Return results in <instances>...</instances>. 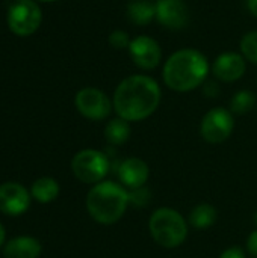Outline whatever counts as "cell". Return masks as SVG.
<instances>
[{"label":"cell","instance_id":"obj_27","mask_svg":"<svg viewBox=\"0 0 257 258\" xmlns=\"http://www.w3.org/2000/svg\"><path fill=\"white\" fill-rule=\"evenodd\" d=\"M41 2H53V0H41Z\"/></svg>","mask_w":257,"mask_h":258},{"label":"cell","instance_id":"obj_21","mask_svg":"<svg viewBox=\"0 0 257 258\" xmlns=\"http://www.w3.org/2000/svg\"><path fill=\"white\" fill-rule=\"evenodd\" d=\"M132 39L129 38V35L124 32V30H114L111 35H109V44L117 48V50H121V48H129Z\"/></svg>","mask_w":257,"mask_h":258},{"label":"cell","instance_id":"obj_23","mask_svg":"<svg viewBox=\"0 0 257 258\" xmlns=\"http://www.w3.org/2000/svg\"><path fill=\"white\" fill-rule=\"evenodd\" d=\"M247 249H248V252H250L253 257L257 258V231L250 234L248 242H247Z\"/></svg>","mask_w":257,"mask_h":258},{"label":"cell","instance_id":"obj_7","mask_svg":"<svg viewBox=\"0 0 257 258\" xmlns=\"http://www.w3.org/2000/svg\"><path fill=\"white\" fill-rule=\"evenodd\" d=\"M235 121L232 112L224 107H215L209 110L201 121V136L209 144L224 142L233 132Z\"/></svg>","mask_w":257,"mask_h":258},{"label":"cell","instance_id":"obj_26","mask_svg":"<svg viewBox=\"0 0 257 258\" xmlns=\"http://www.w3.org/2000/svg\"><path fill=\"white\" fill-rule=\"evenodd\" d=\"M254 221H256V225H257V212H256V215H254Z\"/></svg>","mask_w":257,"mask_h":258},{"label":"cell","instance_id":"obj_25","mask_svg":"<svg viewBox=\"0 0 257 258\" xmlns=\"http://www.w3.org/2000/svg\"><path fill=\"white\" fill-rule=\"evenodd\" d=\"M3 242H5V228L0 224V246L3 245Z\"/></svg>","mask_w":257,"mask_h":258},{"label":"cell","instance_id":"obj_6","mask_svg":"<svg viewBox=\"0 0 257 258\" xmlns=\"http://www.w3.org/2000/svg\"><path fill=\"white\" fill-rule=\"evenodd\" d=\"M41 20V9L33 0H17L8 11V26L18 36H29L35 33Z\"/></svg>","mask_w":257,"mask_h":258},{"label":"cell","instance_id":"obj_5","mask_svg":"<svg viewBox=\"0 0 257 258\" xmlns=\"http://www.w3.org/2000/svg\"><path fill=\"white\" fill-rule=\"evenodd\" d=\"M71 171L82 183L94 184L106 177L109 171V159L97 150H83L73 157Z\"/></svg>","mask_w":257,"mask_h":258},{"label":"cell","instance_id":"obj_10","mask_svg":"<svg viewBox=\"0 0 257 258\" xmlns=\"http://www.w3.org/2000/svg\"><path fill=\"white\" fill-rule=\"evenodd\" d=\"M30 206V195L24 186L18 183H3L0 184V212L9 216L23 215Z\"/></svg>","mask_w":257,"mask_h":258},{"label":"cell","instance_id":"obj_4","mask_svg":"<svg viewBox=\"0 0 257 258\" xmlns=\"http://www.w3.org/2000/svg\"><path fill=\"white\" fill-rule=\"evenodd\" d=\"M148 228L155 242L168 249L180 246L188 236V225L183 216L168 207H162L151 215Z\"/></svg>","mask_w":257,"mask_h":258},{"label":"cell","instance_id":"obj_9","mask_svg":"<svg viewBox=\"0 0 257 258\" xmlns=\"http://www.w3.org/2000/svg\"><path fill=\"white\" fill-rule=\"evenodd\" d=\"M129 53L133 63L142 70H155L162 59L159 44L147 35H141L132 39L129 45Z\"/></svg>","mask_w":257,"mask_h":258},{"label":"cell","instance_id":"obj_20","mask_svg":"<svg viewBox=\"0 0 257 258\" xmlns=\"http://www.w3.org/2000/svg\"><path fill=\"white\" fill-rule=\"evenodd\" d=\"M241 51L250 62L257 63V30L248 32L241 39Z\"/></svg>","mask_w":257,"mask_h":258},{"label":"cell","instance_id":"obj_14","mask_svg":"<svg viewBox=\"0 0 257 258\" xmlns=\"http://www.w3.org/2000/svg\"><path fill=\"white\" fill-rule=\"evenodd\" d=\"M41 243L33 237H15L5 245V258H38Z\"/></svg>","mask_w":257,"mask_h":258},{"label":"cell","instance_id":"obj_15","mask_svg":"<svg viewBox=\"0 0 257 258\" xmlns=\"http://www.w3.org/2000/svg\"><path fill=\"white\" fill-rule=\"evenodd\" d=\"M127 17L138 26H145L156 18V5L147 0H133L127 6Z\"/></svg>","mask_w":257,"mask_h":258},{"label":"cell","instance_id":"obj_13","mask_svg":"<svg viewBox=\"0 0 257 258\" xmlns=\"http://www.w3.org/2000/svg\"><path fill=\"white\" fill-rule=\"evenodd\" d=\"M148 166L142 159L129 157L126 159L118 169V177L124 186L129 189H141L148 180Z\"/></svg>","mask_w":257,"mask_h":258},{"label":"cell","instance_id":"obj_12","mask_svg":"<svg viewBox=\"0 0 257 258\" xmlns=\"http://www.w3.org/2000/svg\"><path fill=\"white\" fill-rule=\"evenodd\" d=\"M245 73V60L239 53L227 51L214 62V74L221 82H236Z\"/></svg>","mask_w":257,"mask_h":258},{"label":"cell","instance_id":"obj_8","mask_svg":"<svg viewBox=\"0 0 257 258\" xmlns=\"http://www.w3.org/2000/svg\"><path fill=\"white\" fill-rule=\"evenodd\" d=\"M76 107L88 119L101 121L109 116L112 110L111 100L108 95L97 88H83L76 94Z\"/></svg>","mask_w":257,"mask_h":258},{"label":"cell","instance_id":"obj_1","mask_svg":"<svg viewBox=\"0 0 257 258\" xmlns=\"http://www.w3.org/2000/svg\"><path fill=\"white\" fill-rule=\"evenodd\" d=\"M161 103V88L148 76H130L115 89L114 107L126 121H142L148 118Z\"/></svg>","mask_w":257,"mask_h":258},{"label":"cell","instance_id":"obj_19","mask_svg":"<svg viewBox=\"0 0 257 258\" xmlns=\"http://www.w3.org/2000/svg\"><path fill=\"white\" fill-rule=\"evenodd\" d=\"M256 104V95L251 91H239L230 101V110L236 115L248 113Z\"/></svg>","mask_w":257,"mask_h":258},{"label":"cell","instance_id":"obj_17","mask_svg":"<svg viewBox=\"0 0 257 258\" xmlns=\"http://www.w3.org/2000/svg\"><path fill=\"white\" fill-rule=\"evenodd\" d=\"M58 195H59V184L56 180L50 177L38 178L32 186V197L38 203H42V204L52 203L53 200H56Z\"/></svg>","mask_w":257,"mask_h":258},{"label":"cell","instance_id":"obj_22","mask_svg":"<svg viewBox=\"0 0 257 258\" xmlns=\"http://www.w3.org/2000/svg\"><path fill=\"white\" fill-rule=\"evenodd\" d=\"M220 258H245V254H244V251L239 246H232V248L226 249L220 255Z\"/></svg>","mask_w":257,"mask_h":258},{"label":"cell","instance_id":"obj_16","mask_svg":"<svg viewBox=\"0 0 257 258\" xmlns=\"http://www.w3.org/2000/svg\"><path fill=\"white\" fill-rule=\"evenodd\" d=\"M105 138L111 145H123L130 138V125L129 121L123 118L111 119L105 128Z\"/></svg>","mask_w":257,"mask_h":258},{"label":"cell","instance_id":"obj_2","mask_svg":"<svg viewBox=\"0 0 257 258\" xmlns=\"http://www.w3.org/2000/svg\"><path fill=\"white\" fill-rule=\"evenodd\" d=\"M209 63L203 53L194 48H183L173 53L164 65V82L177 92H188L204 83Z\"/></svg>","mask_w":257,"mask_h":258},{"label":"cell","instance_id":"obj_3","mask_svg":"<svg viewBox=\"0 0 257 258\" xmlns=\"http://www.w3.org/2000/svg\"><path fill=\"white\" fill-rule=\"evenodd\" d=\"M130 203L129 192L112 181L97 183L86 197V209L94 221L103 225L115 224L124 215Z\"/></svg>","mask_w":257,"mask_h":258},{"label":"cell","instance_id":"obj_11","mask_svg":"<svg viewBox=\"0 0 257 258\" xmlns=\"http://www.w3.org/2000/svg\"><path fill=\"white\" fill-rule=\"evenodd\" d=\"M156 18L168 29H182L189 21V9L183 0H158Z\"/></svg>","mask_w":257,"mask_h":258},{"label":"cell","instance_id":"obj_24","mask_svg":"<svg viewBox=\"0 0 257 258\" xmlns=\"http://www.w3.org/2000/svg\"><path fill=\"white\" fill-rule=\"evenodd\" d=\"M247 8L251 12V15H254L257 18V0H248L247 2Z\"/></svg>","mask_w":257,"mask_h":258},{"label":"cell","instance_id":"obj_18","mask_svg":"<svg viewBox=\"0 0 257 258\" xmlns=\"http://www.w3.org/2000/svg\"><path fill=\"white\" fill-rule=\"evenodd\" d=\"M217 218H218V213L214 206L200 204L195 209H192V212L189 215V222L192 227H195L198 230H206L215 224Z\"/></svg>","mask_w":257,"mask_h":258}]
</instances>
